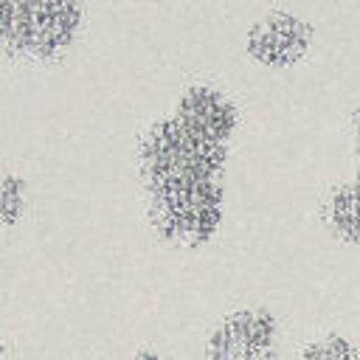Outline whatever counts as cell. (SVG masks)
Wrapping results in <instances>:
<instances>
[{
	"label": "cell",
	"instance_id": "6da1fadb",
	"mask_svg": "<svg viewBox=\"0 0 360 360\" xmlns=\"http://www.w3.org/2000/svg\"><path fill=\"white\" fill-rule=\"evenodd\" d=\"M222 222L219 177H174L152 186V225L180 248L205 245Z\"/></svg>",
	"mask_w": 360,
	"mask_h": 360
},
{
	"label": "cell",
	"instance_id": "7a4b0ae2",
	"mask_svg": "<svg viewBox=\"0 0 360 360\" xmlns=\"http://www.w3.org/2000/svg\"><path fill=\"white\" fill-rule=\"evenodd\" d=\"M200 360H287L284 323L264 304L233 307L202 338Z\"/></svg>",
	"mask_w": 360,
	"mask_h": 360
},
{
	"label": "cell",
	"instance_id": "3957f363",
	"mask_svg": "<svg viewBox=\"0 0 360 360\" xmlns=\"http://www.w3.org/2000/svg\"><path fill=\"white\" fill-rule=\"evenodd\" d=\"M312 25L292 11H270L248 31V53L267 68L295 65L312 45Z\"/></svg>",
	"mask_w": 360,
	"mask_h": 360
},
{
	"label": "cell",
	"instance_id": "277c9868",
	"mask_svg": "<svg viewBox=\"0 0 360 360\" xmlns=\"http://www.w3.org/2000/svg\"><path fill=\"white\" fill-rule=\"evenodd\" d=\"M174 118L194 135L211 143H225L236 127V107L217 87L194 84L183 93Z\"/></svg>",
	"mask_w": 360,
	"mask_h": 360
},
{
	"label": "cell",
	"instance_id": "5b68a950",
	"mask_svg": "<svg viewBox=\"0 0 360 360\" xmlns=\"http://www.w3.org/2000/svg\"><path fill=\"white\" fill-rule=\"evenodd\" d=\"M321 222L326 233L343 245H360V174L340 180L321 202Z\"/></svg>",
	"mask_w": 360,
	"mask_h": 360
},
{
	"label": "cell",
	"instance_id": "8992f818",
	"mask_svg": "<svg viewBox=\"0 0 360 360\" xmlns=\"http://www.w3.org/2000/svg\"><path fill=\"white\" fill-rule=\"evenodd\" d=\"M290 360H360V335L346 326H323L298 338Z\"/></svg>",
	"mask_w": 360,
	"mask_h": 360
},
{
	"label": "cell",
	"instance_id": "52a82bcc",
	"mask_svg": "<svg viewBox=\"0 0 360 360\" xmlns=\"http://www.w3.org/2000/svg\"><path fill=\"white\" fill-rule=\"evenodd\" d=\"M34 0H0V39L11 48H28L31 42Z\"/></svg>",
	"mask_w": 360,
	"mask_h": 360
},
{
	"label": "cell",
	"instance_id": "ba28073f",
	"mask_svg": "<svg viewBox=\"0 0 360 360\" xmlns=\"http://www.w3.org/2000/svg\"><path fill=\"white\" fill-rule=\"evenodd\" d=\"M25 205V183L14 174L0 177V231L14 225Z\"/></svg>",
	"mask_w": 360,
	"mask_h": 360
},
{
	"label": "cell",
	"instance_id": "9c48e42d",
	"mask_svg": "<svg viewBox=\"0 0 360 360\" xmlns=\"http://www.w3.org/2000/svg\"><path fill=\"white\" fill-rule=\"evenodd\" d=\"M124 360H169L160 349H152V346H141V349H135L132 354H127Z\"/></svg>",
	"mask_w": 360,
	"mask_h": 360
},
{
	"label": "cell",
	"instance_id": "30bf717a",
	"mask_svg": "<svg viewBox=\"0 0 360 360\" xmlns=\"http://www.w3.org/2000/svg\"><path fill=\"white\" fill-rule=\"evenodd\" d=\"M354 155H357V174H360V110H357V115H354Z\"/></svg>",
	"mask_w": 360,
	"mask_h": 360
},
{
	"label": "cell",
	"instance_id": "8fae6325",
	"mask_svg": "<svg viewBox=\"0 0 360 360\" xmlns=\"http://www.w3.org/2000/svg\"><path fill=\"white\" fill-rule=\"evenodd\" d=\"M0 360H6V338H3V329H0Z\"/></svg>",
	"mask_w": 360,
	"mask_h": 360
}]
</instances>
